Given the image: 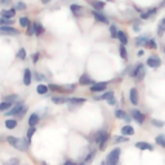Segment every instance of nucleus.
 I'll use <instances>...</instances> for the list:
<instances>
[{"label": "nucleus", "mask_w": 165, "mask_h": 165, "mask_svg": "<svg viewBox=\"0 0 165 165\" xmlns=\"http://www.w3.org/2000/svg\"><path fill=\"white\" fill-rule=\"evenodd\" d=\"M120 148H115V150H112L111 152L108 153L107 156V164L110 165H115L119 163V157H120Z\"/></svg>", "instance_id": "1"}, {"label": "nucleus", "mask_w": 165, "mask_h": 165, "mask_svg": "<svg viewBox=\"0 0 165 165\" xmlns=\"http://www.w3.org/2000/svg\"><path fill=\"white\" fill-rule=\"evenodd\" d=\"M145 74H146V70H145V66L143 65H138L135 67V70L132 72V76H134L137 80H142L145 78Z\"/></svg>", "instance_id": "2"}, {"label": "nucleus", "mask_w": 165, "mask_h": 165, "mask_svg": "<svg viewBox=\"0 0 165 165\" xmlns=\"http://www.w3.org/2000/svg\"><path fill=\"white\" fill-rule=\"evenodd\" d=\"M108 139V134L107 133H98L97 135V142L100 143V150H104L106 147V141Z\"/></svg>", "instance_id": "3"}, {"label": "nucleus", "mask_w": 165, "mask_h": 165, "mask_svg": "<svg viewBox=\"0 0 165 165\" xmlns=\"http://www.w3.org/2000/svg\"><path fill=\"white\" fill-rule=\"evenodd\" d=\"M25 107H23V103H17V104H16V106L14 107H12V108H10L9 110V111L7 112V114H5V115H8V116H10V115H19L21 112H22V110H23Z\"/></svg>", "instance_id": "4"}, {"label": "nucleus", "mask_w": 165, "mask_h": 165, "mask_svg": "<svg viewBox=\"0 0 165 165\" xmlns=\"http://www.w3.org/2000/svg\"><path fill=\"white\" fill-rule=\"evenodd\" d=\"M147 65L150 66V67L156 68V67H159V66L161 65V61H160V58H159L157 56H151L147 59Z\"/></svg>", "instance_id": "5"}, {"label": "nucleus", "mask_w": 165, "mask_h": 165, "mask_svg": "<svg viewBox=\"0 0 165 165\" xmlns=\"http://www.w3.org/2000/svg\"><path fill=\"white\" fill-rule=\"evenodd\" d=\"M0 32L2 34H7V35H18L19 31H17L13 27H9V26H2L0 27Z\"/></svg>", "instance_id": "6"}, {"label": "nucleus", "mask_w": 165, "mask_h": 165, "mask_svg": "<svg viewBox=\"0 0 165 165\" xmlns=\"http://www.w3.org/2000/svg\"><path fill=\"white\" fill-rule=\"evenodd\" d=\"M132 116H133V119H134L138 124H142V123L145 121V116H143V114L139 112L138 110H133V111H132Z\"/></svg>", "instance_id": "7"}, {"label": "nucleus", "mask_w": 165, "mask_h": 165, "mask_svg": "<svg viewBox=\"0 0 165 165\" xmlns=\"http://www.w3.org/2000/svg\"><path fill=\"white\" fill-rule=\"evenodd\" d=\"M14 147L17 148V150H19V151H26V150H27V143H26L25 139H19V138H18L17 142H16Z\"/></svg>", "instance_id": "8"}, {"label": "nucleus", "mask_w": 165, "mask_h": 165, "mask_svg": "<svg viewBox=\"0 0 165 165\" xmlns=\"http://www.w3.org/2000/svg\"><path fill=\"white\" fill-rule=\"evenodd\" d=\"M106 82H97V84H93L90 86V90L92 92H102L104 88H106Z\"/></svg>", "instance_id": "9"}, {"label": "nucleus", "mask_w": 165, "mask_h": 165, "mask_svg": "<svg viewBox=\"0 0 165 165\" xmlns=\"http://www.w3.org/2000/svg\"><path fill=\"white\" fill-rule=\"evenodd\" d=\"M130 102L133 104H138V92L135 88L130 89Z\"/></svg>", "instance_id": "10"}, {"label": "nucleus", "mask_w": 165, "mask_h": 165, "mask_svg": "<svg viewBox=\"0 0 165 165\" xmlns=\"http://www.w3.org/2000/svg\"><path fill=\"white\" fill-rule=\"evenodd\" d=\"M121 134L126 135V137H128V135H133L134 134V129L132 128L130 125H125V126H123V128H121Z\"/></svg>", "instance_id": "11"}, {"label": "nucleus", "mask_w": 165, "mask_h": 165, "mask_svg": "<svg viewBox=\"0 0 165 165\" xmlns=\"http://www.w3.org/2000/svg\"><path fill=\"white\" fill-rule=\"evenodd\" d=\"M92 13H93V16H94V18H96V19H97L98 22H103V23H107V22H108V21H107V18H106V17H104V16H103V14H101V13H98V12H97V10H93V12H92Z\"/></svg>", "instance_id": "12"}, {"label": "nucleus", "mask_w": 165, "mask_h": 165, "mask_svg": "<svg viewBox=\"0 0 165 165\" xmlns=\"http://www.w3.org/2000/svg\"><path fill=\"white\" fill-rule=\"evenodd\" d=\"M137 148H141V150H150L152 151V146L150 143H147V142H137Z\"/></svg>", "instance_id": "13"}, {"label": "nucleus", "mask_w": 165, "mask_h": 165, "mask_svg": "<svg viewBox=\"0 0 165 165\" xmlns=\"http://www.w3.org/2000/svg\"><path fill=\"white\" fill-rule=\"evenodd\" d=\"M16 10H17V9H8V10H3V12H2V17L13 18L14 16H16Z\"/></svg>", "instance_id": "14"}, {"label": "nucleus", "mask_w": 165, "mask_h": 165, "mask_svg": "<svg viewBox=\"0 0 165 165\" xmlns=\"http://www.w3.org/2000/svg\"><path fill=\"white\" fill-rule=\"evenodd\" d=\"M23 82H25V85H30V84H31V71H30L29 68H26V70H25Z\"/></svg>", "instance_id": "15"}, {"label": "nucleus", "mask_w": 165, "mask_h": 165, "mask_svg": "<svg viewBox=\"0 0 165 165\" xmlns=\"http://www.w3.org/2000/svg\"><path fill=\"white\" fill-rule=\"evenodd\" d=\"M37 123H39V116H37L36 114H31V116L29 118V125L35 126Z\"/></svg>", "instance_id": "16"}, {"label": "nucleus", "mask_w": 165, "mask_h": 165, "mask_svg": "<svg viewBox=\"0 0 165 165\" xmlns=\"http://www.w3.org/2000/svg\"><path fill=\"white\" fill-rule=\"evenodd\" d=\"M79 82H80L81 85H89V84H93L92 79H90L88 75H82L81 78H80V80H79Z\"/></svg>", "instance_id": "17"}, {"label": "nucleus", "mask_w": 165, "mask_h": 165, "mask_svg": "<svg viewBox=\"0 0 165 165\" xmlns=\"http://www.w3.org/2000/svg\"><path fill=\"white\" fill-rule=\"evenodd\" d=\"M164 32H165V18H163L160 21V23H159V27H157V34L159 35H164Z\"/></svg>", "instance_id": "18"}, {"label": "nucleus", "mask_w": 165, "mask_h": 165, "mask_svg": "<svg viewBox=\"0 0 165 165\" xmlns=\"http://www.w3.org/2000/svg\"><path fill=\"white\" fill-rule=\"evenodd\" d=\"M115 115H116V118H118V119H125L126 121H130V118L126 116L125 112H124V111H121V110H118V111L115 112Z\"/></svg>", "instance_id": "19"}, {"label": "nucleus", "mask_w": 165, "mask_h": 165, "mask_svg": "<svg viewBox=\"0 0 165 165\" xmlns=\"http://www.w3.org/2000/svg\"><path fill=\"white\" fill-rule=\"evenodd\" d=\"M118 37H119V40L121 41V44H124V45H125L126 43H128V36H126V35L124 34L123 31H119V34H118Z\"/></svg>", "instance_id": "20"}, {"label": "nucleus", "mask_w": 165, "mask_h": 165, "mask_svg": "<svg viewBox=\"0 0 165 165\" xmlns=\"http://www.w3.org/2000/svg\"><path fill=\"white\" fill-rule=\"evenodd\" d=\"M52 101L54 103H57V104H61V103H65V102H68L67 98H65V97H53L52 98Z\"/></svg>", "instance_id": "21"}, {"label": "nucleus", "mask_w": 165, "mask_h": 165, "mask_svg": "<svg viewBox=\"0 0 165 165\" xmlns=\"http://www.w3.org/2000/svg\"><path fill=\"white\" fill-rule=\"evenodd\" d=\"M68 102L76 103V104H81V103H85L86 100H85V98H68Z\"/></svg>", "instance_id": "22"}, {"label": "nucleus", "mask_w": 165, "mask_h": 165, "mask_svg": "<svg viewBox=\"0 0 165 165\" xmlns=\"http://www.w3.org/2000/svg\"><path fill=\"white\" fill-rule=\"evenodd\" d=\"M5 126H7L8 129H14L16 126H17V121H16V120H7V121H5Z\"/></svg>", "instance_id": "23"}, {"label": "nucleus", "mask_w": 165, "mask_h": 165, "mask_svg": "<svg viewBox=\"0 0 165 165\" xmlns=\"http://www.w3.org/2000/svg\"><path fill=\"white\" fill-rule=\"evenodd\" d=\"M36 90H37V93H39V94H47V92H48V86L40 84V85H37Z\"/></svg>", "instance_id": "24"}, {"label": "nucleus", "mask_w": 165, "mask_h": 165, "mask_svg": "<svg viewBox=\"0 0 165 165\" xmlns=\"http://www.w3.org/2000/svg\"><path fill=\"white\" fill-rule=\"evenodd\" d=\"M114 97V93L112 92H107L104 93V94H102L101 97H96V100H110V98Z\"/></svg>", "instance_id": "25"}, {"label": "nucleus", "mask_w": 165, "mask_h": 165, "mask_svg": "<svg viewBox=\"0 0 165 165\" xmlns=\"http://www.w3.org/2000/svg\"><path fill=\"white\" fill-rule=\"evenodd\" d=\"M12 104L13 102H10V101H5L3 103H0V111H3V110H7L9 107H12Z\"/></svg>", "instance_id": "26"}, {"label": "nucleus", "mask_w": 165, "mask_h": 165, "mask_svg": "<svg viewBox=\"0 0 165 165\" xmlns=\"http://www.w3.org/2000/svg\"><path fill=\"white\" fill-rule=\"evenodd\" d=\"M137 45H143V44H147L148 39H147V36H139V37H137Z\"/></svg>", "instance_id": "27"}, {"label": "nucleus", "mask_w": 165, "mask_h": 165, "mask_svg": "<svg viewBox=\"0 0 165 165\" xmlns=\"http://www.w3.org/2000/svg\"><path fill=\"white\" fill-rule=\"evenodd\" d=\"M13 21L10 18H7V17H2L0 18V26H5V25H12Z\"/></svg>", "instance_id": "28"}, {"label": "nucleus", "mask_w": 165, "mask_h": 165, "mask_svg": "<svg viewBox=\"0 0 165 165\" xmlns=\"http://www.w3.org/2000/svg\"><path fill=\"white\" fill-rule=\"evenodd\" d=\"M155 141H156V143H157V145H160V146L165 147V137H164L163 134H160V135H157Z\"/></svg>", "instance_id": "29"}, {"label": "nucleus", "mask_w": 165, "mask_h": 165, "mask_svg": "<svg viewBox=\"0 0 165 165\" xmlns=\"http://www.w3.org/2000/svg\"><path fill=\"white\" fill-rule=\"evenodd\" d=\"M43 32H44V27L40 23H37V22H36V23H35V34L36 35H41Z\"/></svg>", "instance_id": "30"}, {"label": "nucleus", "mask_w": 165, "mask_h": 165, "mask_svg": "<svg viewBox=\"0 0 165 165\" xmlns=\"http://www.w3.org/2000/svg\"><path fill=\"white\" fill-rule=\"evenodd\" d=\"M49 89L51 90H53V92H58V93H65L66 90L63 89V88H61V86H57V85H49Z\"/></svg>", "instance_id": "31"}, {"label": "nucleus", "mask_w": 165, "mask_h": 165, "mask_svg": "<svg viewBox=\"0 0 165 165\" xmlns=\"http://www.w3.org/2000/svg\"><path fill=\"white\" fill-rule=\"evenodd\" d=\"M29 23H30V21H29V18H26V17H22L19 19V25L22 27H27V26H29Z\"/></svg>", "instance_id": "32"}, {"label": "nucleus", "mask_w": 165, "mask_h": 165, "mask_svg": "<svg viewBox=\"0 0 165 165\" xmlns=\"http://www.w3.org/2000/svg\"><path fill=\"white\" fill-rule=\"evenodd\" d=\"M32 34H35V25H30L27 26V35H32Z\"/></svg>", "instance_id": "33"}, {"label": "nucleus", "mask_w": 165, "mask_h": 165, "mask_svg": "<svg viewBox=\"0 0 165 165\" xmlns=\"http://www.w3.org/2000/svg\"><path fill=\"white\" fill-rule=\"evenodd\" d=\"M71 10H72L74 13H79L82 10V7H80V5H71Z\"/></svg>", "instance_id": "34"}, {"label": "nucleus", "mask_w": 165, "mask_h": 165, "mask_svg": "<svg viewBox=\"0 0 165 165\" xmlns=\"http://www.w3.org/2000/svg\"><path fill=\"white\" fill-rule=\"evenodd\" d=\"M92 5H93L94 8H97V9H102V8L104 7V4L101 3V2H92Z\"/></svg>", "instance_id": "35"}, {"label": "nucleus", "mask_w": 165, "mask_h": 165, "mask_svg": "<svg viewBox=\"0 0 165 165\" xmlns=\"http://www.w3.org/2000/svg\"><path fill=\"white\" fill-rule=\"evenodd\" d=\"M110 31H111V36H112V37H116V36H118V34H119V31L116 30V27H115L114 25H112L111 27H110Z\"/></svg>", "instance_id": "36"}, {"label": "nucleus", "mask_w": 165, "mask_h": 165, "mask_svg": "<svg viewBox=\"0 0 165 165\" xmlns=\"http://www.w3.org/2000/svg\"><path fill=\"white\" fill-rule=\"evenodd\" d=\"M147 47L151 48V49H156V43H155V40H153V39L148 40V41H147Z\"/></svg>", "instance_id": "37"}, {"label": "nucleus", "mask_w": 165, "mask_h": 165, "mask_svg": "<svg viewBox=\"0 0 165 165\" xmlns=\"http://www.w3.org/2000/svg\"><path fill=\"white\" fill-rule=\"evenodd\" d=\"M120 56H121L124 59H126V49L124 48V44L120 47Z\"/></svg>", "instance_id": "38"}, {"label": "nucleus", "mask_w": 165, "mask_h": 165, "mask_svg": "<svg viewBox=\"0 0 165 165\" xmlns=\"http://www.w3.org/2000/svg\"><path fill=\"white\" fill-rule=\"evenodd\" d=\"M16 9L17 10H25L26 9V4L25 3H17V5H16Z\"/></svg>", "instance_id": "39"}, {"label": "nucleus", "mask_w": 165, "mask_h": 165, "mask_svg": "<svg viewBox=\"0 0 165 165\" xmlns=\"http://www.w3.org/2000/svg\"><path fill=\"white\" fill-rule=\"evenodd\" d=\"M152 124L155 125V126H157V128H161V126H164V121H159V120H156V119L152 120Z\"/></svg>", "instance_id": "40"}, {"label": "nucleus", "mask_w": 165, "mask_h": 165, "mask_svg": "<svg viewBox=\"0 0 165 165\" xmlns=\"http://www.w3.org/2000/svg\"><path fill=\"white\" fill-rule=\"evenodd\" d=\"M115 142H116V143H120V142H128V138H126V135L125 137H116V138H115Z\"/></svg>", "instance_id": "41"}, {"label": "nucleus", "mask_w": 165, "mask_h": 165, "mask_svg": "<svg viewBox=\"0 0 165 165\" xmlns=\"http://www.w3.org/2000/svg\"><path fill=\"white\" fill-rule=\"evenodd\" d=\"M34 133H35V126H30L29 132H27V137H29V139H31V137H32Z\"/></svg>", "instance_id": "42"}, {"label": "nucleus", "mask_w": 165, "mask_h": 165, "mask_svg": "<svg viewBox=\"0 0 165 165\" xmlns=\"http://www.w3.org/2000/svg\"><path fill=\"white\" fill-rule=\"evenodd\" d=\"M18 57H19L21 59H25V58H26V52H25V49H19Z\"/></svg>", "instance_id": "43"}, {"label": "nucleus", "mask_w": 165, "mask_h": 165, "mask_svg": "<svg viewBox=\"0 0 165 165\" xmlns=\"http://www.w3.org/2000/svg\"><path fill=\"white\" fill-rule=\"evenodd\" d=\"M17 139L18 138H14V137H8V142L10 145H12L13 147H14V145H16V142H17Z\"/></svg>", "instance_id": "44"}, {"label": "nucleus", "mask_w": 165, "mask_h": 165, "mask_svg": "<svg viewBox=\"0 0 165 165\" xmlns=\"http://www.w3.org/2000/svg\"><path fill=\"white\" fill-rule=\"evenodd\" d=\"M94 155H96V152H94V151L90 152V153H89V156H88V157L85 159V163H89V161H92V159H94Z\"/></svg>", "instance_id": "45"}, {"label": "nucleus", "mask_w": 165, "mask_h": 165, "mask_svg": "<svg viewBox=\"0 0 165 165\" xmlns=\"http://www.w3.org/2000/svg\"><path fill=\"white\" fill-rule=\"evenodd\" d=\"M10 2H12V0H0V4L2 5H8V4H10Z\"/></svg>", "instance_id": "46"}, {"label": "nucleus", "mask_w": 165, "mask_h": 165, "mask_svg": "<svg viewBox=\"0 0 165 165\" xmlns=\"http://www.w3.org/2000/svg\"><path fill=\"white\" fill-rule=\"evenodd\" d=\"M17 96H12V97H8L7 98V101H10V102H13V101H16V100H17Z\"/></svg>", "instance_id": "47"}, {"label": "nucleus", "mask_w": 165, "mask_h": 165, "mask_svg": "<svg viewBox=\"0 0 165 165\" xmlns=\"http://www.w3.org/2000/svg\"><path fill=\"white\" fill-rule=\"evenodd\" d=\"M107 101H108V103H110V104H115V103H116V100H115V97L110 98V100H107Z\"/></svg>", "instance_id": "48"}, {"label": "nucleus", "mask_w": 165, "mask_h": 165, "mask_svg": "<svg viewBox=\"0 0 165 165\" xmlns=\"http://www.w3.org/2000/svg\"><path fill=\"white\" fill-rule=\"evenodd\" d=\"M37 58H39V54H37V53H36V54H35V56H34V62H35V63L37 62Z\"/></svg>", "instance_id": "49"}, {"label": "nucleus", "mask_w": 165, "mask_h": 165, "mask_svg": "<svg viewBox=\"0 0 165 165\" xmlns=\"http://www.w3.org/2000/svg\"><path fill=\"white\" fill-rule=\"evenodd\" d=\"M49 2H51V0H41V3H43V4H48Z\"/></svg>", "instance_id": "50"}, {"label": "nucleus", "mask_w": 165, "mask_h": 165, "mask_svg": "<svg viewBox=\"0 0 165 165\" xmlns=\"http://www.w3.org/2000/svg\"><path fill=\"white\" fill-rule=\"evenodd\" d=\"M138 56H143V51H139L138 52Z\"/></svg>", "instance_id": "51"}, {"label": "nucleus", "mask_w": 165, "mask_h": 165, "mask_svg": "<svg viewBox=\"0 0 165 165\" xmlns=\"http://www.w3.org/2000/svg\"><path fill=\"white\" fill-rule=\"evenodd\" d=\"M164 52H165V47H164Z\"/></svg>", "instance_id": "52"}]
</instances>
